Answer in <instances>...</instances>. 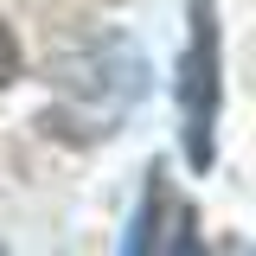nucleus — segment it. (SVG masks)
<instances>
[{
  "instance_id": "7ed1b4c3",
  "label": "nucleus",
  "mask_w": 256,
  "mask_h": 256,
  "mask_svg": "<svg viewBox=\"0 0 256 256\" xmlns=\"http://www.w3.org/2000/svg\"><path fill=\"white\" fill-rule=\"evenodd\" d=\"M20 84V38L0 26V90H13Z\"/></svg>"
},
{
  "instance_id": "20e7f679",
  "label": "nucleus",
  "mask_w": 256,
  "mask_h": 256,
  "mask_svg": "<svg viewBox=\"0 0 256 256\" xmlns=\"http://www.w3.org/2000/svg\"><path fill=\"white\" fill-rule=\"evenodd\" d=\"M0 256H6V244H0Z\"/></svg>"
},
{
  "instance_id": "f03ea898",
  "label": "nucleus",
  "mask_w": 256,
  "mask_h": 256,
  "mask_svg": "<svg viewBox=\"0 0 256 256\" xmlns=\"http://www.w3.org/2000/svg\"><path fill=\"white\" fill-rule=\"evenodd\" d=\"M128 256H205L198 218L180 198V186L166 180V166H148V192H141V212L128 230Z\"/></svg>"
},
{
  "instance_id": "f257e3e1",
  "label": "nucleus",
  "mask_w": 256,
  "mask_h": 256,
  "mask_svg": "<svg viewBox=\"0 0 256 256\" xmlns=\"http://www.w3.org/2000/svg\"><path fill=\"white\" fill-rule=\"evenodd\" d=\"M224 116V26L218 0H186V52H180V154L205 180L218 166Z\"/></svg>"
}]
</instances>
